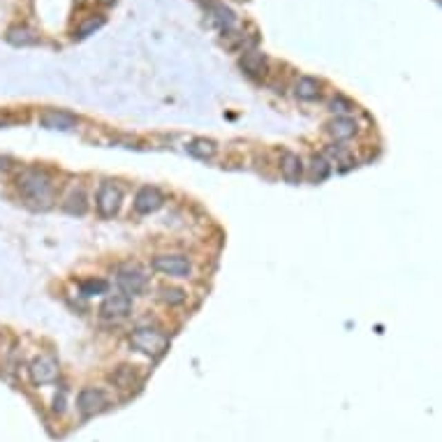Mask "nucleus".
Returning a JSON list of instances; mask_svg holds the SVG:
<instances>
[{
    "instance_id": "a211bd4d",
    "label": "nucleus",
    "mask_w": 442,
    "mask_h": 442,
    "mask_svg": "<svg viewBox=\"0 0 442 442\" xmlns=\"http://www.w3.org/2000/svg\"><path fill=\"white\" fill-rule=\"evenodd\" d=\"M329 171H332V164H329L327 157H325V155H315L313 162H311V179H313L315 183H320V181L327 179Z\"/></svg>"
},
{
    "instance_id": "f257e3e1",
    "label": "nucleus",
    "mask_w": 442,
    "mask_h": 442,
    "mask_svg": "<svg viewBox=\"0 0 442 442\" xmlns=\"http://www.w3.org/2000/svg\"><path fill=\"white\" fill-rule=\"evenodd\" d=\"M19 193L26 197L28 204H35L37 209H49L54 202V183L44 171L28 169L23 174H19L17 179Z\"/></svg>"
},
{
    "instance_id": "f03ea898",
    "label": "nucleus",
    "mask_w": 442,
    "mask_h": 442,
    "mask_svg": "<svg viewBox=\"0 0 442 442\" xmlns=\"http://www.w3.org/2000/svg\"><path fill=\"white\" fill-rule=\"evenodd\" d=\"M130 345L142 354H148V357H160V354L167 349L169 338L157 329L151 327H140L137 332H132L130 336Z\"/></svg>"
},
{
    "instance_id": "ddd939ff",
    "label": "nucleus",
    "mask_w": 442,
    "mask_h": 442,
    "mask_svg": "<svg viewBox=\"0 0 442 442\" xmlns=\"http://www.w3.org/2000/svg\"><path fill=\"white\" fill-rule=\"evenodd\" d=\"M329 132H332L334 140H349V137H354V132H357V123L347 116H338L329 123Z\"/></svg>"
},
{
    "instance_id": "6e6552de",
    "label": "nucleus",
    "mask_w": 442,
    "mask_h": 442,
    "mask_svg": "<svg viewBox=\"0 0 442 442\" xmlns=\"http://www.w3.org/2000/svg\"><path fill=\"white\" fill-rule=\"evenodd\" d=\"M116 282L121 285V289L125 294H140L144 292V287H146V276H144L140 269H135V267H123L121 271H118L116 276Z\"/></svg>"
},
{
    "instance_id": "aec40b11",
    "label": "nucleus",
    "mask_w": 442,
    "mask_h": 442,
    "mask_svg": "<svg viewBox=\"0 0 442 442\" xmlns=\"http://www.w3.org/2000/svg\"><path fill=\"white\" fill-rule=\"evenodd\" d=\"M102 26H104V19L102 17H97V19H88V21H86L84 26H81V28H79L77 30V39H84V37H88L90 35V32H95L97 28H102Z\"/></svg>"
},
{
    "instance_id": "9d476101",
    "label": "nucleus",
    "mask_w": 442,
    "mask_h": 442,
    "mask_svg": "<svg viewBox=\"0 0 442 442\" xmlns=\"http://www.w3.org/2000/svg\"><path fill=\"white\" fill-rule=\"evenodd\" d=\"M39 125L49 130H72L77 125V118L63 109H49L39 116Z\"/></svg>"
},
{
    "instance_id": "412c9836",
    "label": "nucleus",
    "mask_w": 442,
    "mask_h": 442,
    "mask_svg": "<svg viewBox=\"0 0 442 442\" xmlns=\"http://www.w3.org/2000/svg\"><path fill=\"white\" fill-rule=\"evenodd\" d=\"M104 289H107V282H104V280H88V282H84V285H81L84 296H93L95 292H104Z\"/></svg>"
},
{
    "instance_id": "6ab92c4d",
    "label": "nucleus",
    "mask_w": 442,
    "mask_h": 442,
    "mask_svg": "<svg viewBox=\"0 0 442 442\" xmlns=\"http://www.w3.org/2000/svg\"><path fill=\"white\" fill-rule=\"evenodd\" d=\"M160 299L167 303V306H181V303H186L188 294H186V289H181V287H162Z\"/></svg>"
},
{
    "instance_id": "b1692460",
    "label": "nucleus",
    "mask_w": 442,
    "mask_h": 442,
    "mask_svg": "<svg viewBox=\"0 0 442 442\" xmlns=\"http://www.w3.org/2000/svg\"><path fill=\"white\" fill-rule=\"evenodd\" d=\"M63 410H65V401H63V398H58V396H56V401H54V412L61 414Z\"/></svg>"
},
{
    "instance_id": "0eeeda50",
    "label": "nucleus",
    "mask_w": 442,
    "mask_h": 442,
    "mask_svg": "<svg viewBox=\"0 0 442 442\" xmlns=\"http://www.w3.org/2000/svg\"><path fill=\"white\" fill-rule=\"evenodd\" d=\"M130 311H132V299L128 294H109L100 306V315L104 320H123L128 318Z\"/></svg>"
},
{
    "instance_id": "f3484780",
    "label": "nucleus",
    "mask_w": 442,
    "mask_h": 442,
    "mask_svg": "<svg viewBox=\"0 0 442 442\" xmlns=\"http://www.w3.org/2000/svg\"><path fill=\"white\" fill-rule=\"evenodd\" d=\"M188 151H190V155H195V157H200V160H211V157L215 155V142H211V140H193L188 144Z\"/></svg>"
},
{
    "instance_id": "2eb2a0df",
    "label": "nucleus",
    "mask_w": 442,
    "mask_h": 442,
    "mask_svg": "<svg viewBox=\"0 0 442 442\" xmlns=\"http://www.w3.org/2000/svg\"><path fill=\"white\" fill-rule=\"evenodd\" d=\"M63 209L68 211L70 215H84L88 211V197H86L84 190H72L70 197L65 200Z\"/></svg>"
},
{
    "instance_id": "1a4fd4ad",
    "label": "nucleus",
    "mask_w": 442,
    "mask_h": 442,
    "mask_svg": "<svg viewBox=\"0 0 442 442\" xmlns=\"http://www.w3.org/2000/svg\"><path fill=\"white\" fill-rule=\"evenodd\" d=\"M164 204V195L157 188H142L135 197V211L142 215L155 213L157 209H162Z\"/></svg>"
},
{
    "instance_id": "4be33fe9",
    "label": "nucleus",
    "mask_w": 442,
    "mask_h": 442,
    "mask_svg": "<svg viewBox=\"0 0 442 442\" xmlns=\"http://www.w3.org/2000/svg\"><path fill=\"white\" fill-rule=\"evenodd\" d=\"M329 153H332V155L336 157V162L343 164V169L352 167V157H349L347 151H343V148H338V146H336V148L332 146V148H329Z\"/></svg>"
},
{
    "instance_id": "dca6fc26",
    "label": "nucleus",
    "mask_w": 442,
    "mask_h": 442,
    "mask_svg": "<svg viewBox=\"0 0 442 442\" xmlns=\"http://www.w3.org/2000/svg\"><path fill=\"white\" fill-rule=\"evenodd\" d=\"M8 42L15 47H30V44H37V35L26 26H17V28L8 30Z\"/></svg>"
},
{
    "instance_id": "4468645a",
    "label": "nucleus",
    "mask_w": 442,
    "mask_h": 442,
    "mask_svg": "<svg viewBox=\"0 0 442 442\" xmlns=\"http://www.w3.org/2000/svg\"><path fill=\"white\" fill-rule=\"evenodd\" d=\"M294 93L299 100H306V102H313L320 97V84L315 81L311 77H301L299 81L294 86Z\"/></svg>"
},
{
    "instance_id": "423d86ee",
    "label": "nucleus",
    "mask_w": 442,
    "mask_h": 442,
    "mask_svg": "<svg viewBox=\"0 0 442 442\" xmlns=\"http://www.w3.org/2000/svg\"><path fill=\"white\" fill-rule=\"evenodd\" d=\"M28 373L35 385H49L58 378V361L49 354H42V357H35L30 361Z\"/></svg>"
},
{
    "instance_id": "7ed1b4c3",
    "label": "nucleus",
    "mask_w": 442,
    "mask_h": 442,
    "mask_svg": "<svg viewBox=\"0 0 442 442\" xmlns=\"http://www.w3.org/2000/svg\"><path fill=\"white\" fill-rule=\"evenodd\" d=\"M151 267L169 278H190L193 276V262L186 255H155L151 260Z\"/></svg>"
},
{
    "instance_id": "9b49d317",
    "label": "nucleus",
    "mask_w": 442,
    "mask_h": 442,
    "mask_svg": "<svg viewBox=\"0 0 442 442\" xmlns=\"http://www.w3.org/2000/svg\"><path fill=\"white\" fill-rule=\"evenodd\" d=\"M280 174H282V179H285L287 183H292V186H296V183L301 181V176H303V162H301V157L296 155V153H282L280 157Z\"/></svg>"
},
{
    "instance_id": "5701e85b",
    "label": "nucleus",
    "mask_w": 442,
    "mask_h": 442,
    "mask_svg": "<svg viewBox=\"0 0 442 442\" xmlns=\"http://www.w3.org/2000/svg\"><path fill=\"white\" fill-rule=\"evenodd\" d=\"M352 109H354L352 102L345 100V97H340V95L332 102V111H334V114H349Z\"/></svg>"
},
{
    "instance_id": "f8f14e48",
    "label": "nucleus",
    "mask_w": 442,
    "mask_h": 442,
    "mask_svg": "<svg viewBox=\"0 0 442 442\" xmlns=\"http://www.w3.org/2000/svg\"><path fill=\"white\" fill-rule=\"evenodd\" d=\"M109 382L123 392H130L132 387L140 385V373H137L135 366H118L114 368V373L109 375Z\"/></svg>"
},
{
    "instance_id": "39448f33",
    "label": "nucleus",
    "mask_w": 442,
    "mask_h": 442,
    "mask_svg": "<svg viewBox=\"0 0 442 442\" xmlns=\"http://www.w3.org/2000/svg\"><path fill=\"white\" fill-rule=\"evenodd\" d=\"M123 204V193L118 190L114 183H102L95 197V206L100 211L102 218H114L121 211Z\"/></svg>"
},
{
    "instance_id": "20e7f679",
    "label": "nucleus",
    "mask_w": 442,
    "mask_h": 442,
    "mask_svg": "<svg viewBox=\"0 0 442 442\" xmlns=\"http://www.w3.org/2000/svg\"><path fill=\"white\" fill-rule=\"evenodd\" d=\"M77 407L84 417H95V414H100L109 407V396L104 389H95V387L81 389V394H79L77 398Z\"/></svg>"
}]
</instances>
